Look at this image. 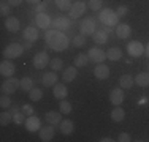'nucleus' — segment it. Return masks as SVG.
<instances>
[{"instance_id": "nucleus-33", "label": "nucleus", "mask_w": 149, "mask_h": 142, "mask_svg": "<svg viewBox=\"0 0 149 142\" xmlns=\"http://www.w3.org/2000/svg\"><path fill=\"white\" fill-rule=\"evenodd\" d=\"M72 109H73V106H72V103L70 101H65V99H60L59 101V111L62 112V114H70L72 112Z\"/></svg>"}, {"instance_id": "nucleus-6", "label": "nucleus", "mask_w": 149, "mask_h": 142, "mask_svg": "<svg viewBox=\"0 0 149 142\" xmlns=\"http://www.w3.org/2000/svg\"><path fill=\"white\" fill-rule=\"evenodd\" d=\"M33 66L37 70H43L46 68V66L51 63V59H49V55H48V52H45V51H41V52H38V54H35L33 55Z\"/></svg>"}, {"instance_id": "nucleus-28", "label": "nucleus", "mask_w": 149, "mask_h": 142, "mask_svg": "<svg viewBox=\"0 0 149 142\" xmlns=\"http://www.w3.org/2000/svg\"><path fill=\"white\" fill-rule=\"evenodd\" d=\"M135 84L140 85V87H149V71H144V73L136 74V77H135Z\"/></svg>"}, {"instance_id": "nucleus-9", "label": "nucleus", "mask_w": 149, "mask_h": 142, "mask_svg": "<svg viewBox=\"0 0 149 142\" xmlns=\"http://www.w3.org/2000/svg\"><path fill=\"white\" fill-rule=\"evenodd\" d=\"M84 13H86V3L81 2V0L74 2L72 5V8H70V11H68V14H70L72 19H78V17H81Z\"/></svg>"}, {"instance_id": "nucleus-25", "label": "nucleus", "mask_w": 149, "mask_h": 142, "mask_svg": "<svg viewBox=\"0 0 149 142\" xmlns=\"http://www.w3.org/2000/svg\"><path fill=\"white\" fill-rule=\"evenodd\" d=\"M119 85L120 88H132L135 85V77L132 74H122L119 77Z\"/></svg>"}, {"instance_id": "nucleus-22", "label": "nucleus", "mask_w": 149, "mask_h": 142, "mask_svg": "<svg viewBox=\"0 0 149 142\" xmlns=\"http://www.w3.org/2000/svg\"><path fill=\"white\" fill-rule=\"evenodd\" d=\"M57 79H59V76L56 74V71H49V73L43 74L41 82H43V85H46V87H54V85L57 84Z\"/></svg>"}, {"instance_id": "nucleus-10", "label": "nucleus", "mask_w": 149, "mask_h": 142, "mask_svg": "<svg viewBox=\"0 0 149 142\" xmlns=\"http://www.w3.org/2000/svg\"><path fill=\"white\" fill-rule=\"evenodd\" d=\"M87 55H89L91 62H94V63H103L106 60V52L102 51L100 48H91Z\"/></svg>"}, {"instance_id": "nucleus-14", "label": "nucleus", "mask_w": 149, "mask_h": 142, "mask_svg": "<svg viewBox=\"0 0 149 142\" xmlns=\"http://www.w3.org/2000/svg\"><path fill=\"white\" fill-rule=\"evenodd\" d=\"M54 133H56V130H54V126H52V125L41 126L40 131H38V136H40V139L43 142H49V141L54 139Z\"/></svg>"}, {"instance_id": "nucleus-41", "label": "nucleus", "mask_w": 149, "mask_h": 142, "mask_svg": "<svg viewBox=\"0 0 149 142\" xmlns=\"http://www.w3.org/2000/svg\"><path fill=\"white\" fill-rule=\"evenodd\" d=\"M10 3L8 2H2L0 3V14H2V16H8L10 14Z\"/></svg>"}, {"instance_id": "nucleus-52", "label": "nucleus", "mask_w": 149, "mask_h": 142, "mask_svg": "<svg viewBox=\"0 0 149 142\" xmlns=\"http://www.w3.org/2000/svg\"><path fill=\"white\" fill-rule=\"evenodd\" d=\"M148 70H149V63H148Z\"/></svg>"}, {"instance_id": "nucleus-3", "label": "nucleus", "mask_w": 149, "mask_h": 142, "mask_svg": "<svg viewBox=\"0 0 149 142\" xmlns=\"http://www.w3.org/2000/svg\"><path fill=\"white\" fill-rule=\"evenodd\" d=\"M24 51H26V48L22 44H19V43H10L5 48V51H3V57L13 60V59H17V57L22 55Z\"/></svg>"}, {"instance_id": "nucleus-5", "label": "nucleus", "mask_w": 149, "mask_h": 142, "mask_svg": "<svg viewBox=\"0 0 149 142\" xmlns=\"http://www.w3.org/2000/svg\"><path fill=\"white\" fill-rule=\"evenodd\" d=\"M79 32H81V35H86V37L94 35L97 32V22H95L94 17H86L79 26Z\"/></svg>"}, {"instance_id": "nucleus-35", "label": "nucleus", "mask_w": 149, "mask_h": 142, "mask_svg": "<svg viewBox=\"0 0 149 142\" xmlns=\"http://www.w3.org/2000/svg\"><path fill=\"white\" fill-rule=\"evenodd\" d=\"M73 48H84L86 46V35H76V37H73Z\"/></svg>"}, {"instance_id": "nucleus-27", "label": "nucleus", "mask_w": 149, "mask_h": 142, "mask_svg": "<svg viewBox=\"0 0 149 142\" xmlns=\"http://www.w3.org/2000/svg\"><path fill=\"white\" fill-rule=\"evenodd\" d=\"M124 119H125V112H124V109L120 108V106H116V108L111 111V120L116 122V123H119V122H122Z\"/></svg>"}, {"instance_id": "nucleus-29", "label": "nucleus", "mask_w": 149, "mask_h": 142, "mask_svg": "<svg viewBox=\"0 0 149 142\" xmlns=\"http://www.w3.org/2000/svg\"><path fill=\"white\" fill-rule=\"evenodd\" d=\"M92 37H94V41L97 43V44H105V43L108 41V33H106L105 30H102V28L98 32H95Z\"/></svg>"}, {"instance_id": "nucleus-2", "label": "nucleus", "mask_w": 149, "mask_h": 142, "mask_svg": "<svg viewBox=\"0 0 149 142\" xmlns=\"http://www.w3.org/2000/svg\"><path fill=\"white\" fill-rule=\"evenodd\" d=\"M100 16H98V19H100V22L102 24H105V26H109V27H113V26H118V21H119V16H118V13L116 11H111L109 8H102L100 11Z\"/></svg>"}, {"instance_id": "nucleus-21", "label": "nucleus", "mask_w": 149, "mask_h": 142, "mask_svg": "<svg viewBox=\"0 0 149 142\" xmlns=\"http://www.w3.org/2000/svg\"><path fill=\"white\" fill-rule=\"evenodd\" d=\"M78 76V68L76 66H67L62 73V81L63 82H73Z\"/></svg>"}, {"instance_id": "nucleus-45", "label": "nucleus", "mask_w": 149, "mask_h": 142, "mask_svg": "<svg viewBox=\"0 0 149 142\" xmlns=\"http://www.w3.org/2000/svg\"><path fill=\"white\" fill-rule=\"evenodd\" d=\"M46 10V3H37V6H35V13H45Z\"/></svg>"}, {"instance_id": "nucleus-18", "label": "nucleus", "mask_w": 149, "mask_h": 142, "mask_svg": "<svg viewBox=\"0 0 149 142\" xmlns=\"http://www.w3.org/2000/svg\"><path fill=\"white\" fill-rule=\"evenodd\" d=\"M52 93H54V98L56 99H65L67 97H68V88H67L65 84H56L54 88H52Z\"/></svg>"}, {"instance_id": "nucleus-30", "label": "nucleus", "mask_w": 149, "mask_h": 142, "mask_svg": "<svg viewBox=\"0 0 149 142\" xmlns=\"http://www.w3.org/2000/svg\"><path fill=\"white\" fill-rule=\"evenodd\" d=\"M89 55L87 54H78L76 57H74V66L76 68H83V66L87 65V62H89Z\"/></svg>"}, {"instance_id": "nucleus-20", "label": "nucleus", "mask_w": 149, "mask_h": 142, "mask_svg": "<svg viewBox=\"0 0 149 142\" xmlns=\"http://www.w3.org/2000/svg\"><path fill=\"white\" fill-rule=\"evenodd\" d=\"M5 27H6V30H8V32L16 33V32H19V28H21V22H19L17 17L8 16V17H6V21H5Z\"/></svg>"}, {"instance_id": "nucleus-51", "label": "nucleus", "mask_w": 149, "mask_h": 142, "mask_svg": "<svg viewBox=\"0 0 149 142\" xmlns=\"http://www.w3.org/2000/svg\"><path fill=\"white\" fill-rule=\"evenodd\" d=\"M144 54H146V55H148V57H149V44H148V46H146V51H144Z\"/></svg>"}, {"instance_id": "nucleus-17", "label": "nucleus", "mask_w": 149, "mask_h": 142, "mask_svg": "<svg viewBox=\"0 0 149 142\" xmlns=\"http://www.w3.org/2000/svg\"><path fill=\"white\" fill-rule=\"evenodd\" d=\"M46 122L49 123V125H52V126H59L60 125V122H62V112H57V111H49V112H46Z\"/></svg>"}, {"instance_id": "nucleus-37", "label": "nucleus", "mask_w": 149, "mask_h": 142, "mask_svg": "<svg viewBox=\"0 0 149 142\" xmlns=\"http://www.w3.org/2000/svg\"><path fill=\"white\" fill-rule=\"evenodd\" d=\"M26 114H24L22 111L21 112H16V114H13V122L16 123V125H22V123H26Z\"/></svg>"}, {"instance_id": "nucleus-12", "label": "nucleus", "mask_w": 149, "mask_h": 142, "mask_svg": "<svg viewBox=\"0 0 149 142\" xmlns=\"http://www.w3.org/2000/svg\"><path fill=\"white\" fill-rule=\"evenodd\" d=\"M26 130L27 131H30V133H35V131H40V128H41V120L38 119L37 115H29L26 119Z\"/></svg>"}, {"instance_id": "nucleus-24", "label": "nucleus", "mask_w": 149, "mask_h": 142, "mask_svg": "<svg viewBox=\"0 0 149 142\" xmlns=\"http://www.w3.org/2000/svg\"><path fill=\"white\" fill-rule=\"evenodd\" d=\"M59 130H60V133H62V134L68 136V134H72L73 131H74V123L70 119H65V120H62V122H60Z\"/></svg>"}, {"instance_id": "nucleus-13", "label": "nucleus", "mask_w": 149, "mask_h": 142, "mask_svg": "<svg viewBox=\"0 0 149 142\" xmlns=\"http://www.w3.org/2000/svg\"><path fill=\"white\" fill-rule=\"evenodd\" d=\"M116 35H118V38H120V40H127L132 35V27L125 22H119L116 26Z\"/></svg>"}, {"instance_id": "nucleus-1", "label": "nucleus", "mask_w": 149, "mask_h": 142, "mask_svg": "<svg viewBox=\"0 0 149 142\" xmlns=\"http://www.w3.org/2000/svg\"><path fill=\"white\" fill-rule=\"evenodd\" d=\"M45 38H46V46L51 48L52 51H56V52L65 51V49L70 46L68 37H67L63 32L56 30V28H49V30H46Z\"/></svg>"}, {"instance_id": "nucleus-36", "label": "nucleus", "mask_w": 149, "mask_h": 142, "mask_svg": "<svg viewBox=\"0 0 149 142\" xmlns=\"http://www.w3.org/2000/svg\"><path fill=\"white\" fill-rule=\"evenodd\" d=\"M10 122H13V114L11 112H2L0 114V125L6 126Z\"/></svg>"}, {"instance_id": "nucleus-50", "label": "nucleus", "mask_w": 149, "mask_h": 142, "mask_svg": "<svg viewBox=\"0 0 149 142\" xmlns=\"http://www.w3.org/2000/svg\"><path fill=\"white\" fill-rule=\"evenodd\" d=\"M113 139H109V137H103V139H100V142H111Z\"/></svg>"}, {"instance_id": "nucleus-19", "label": "nucleus", "mask_w": 149, "mask_h": 142, "mask_svg": "<svg viewBox=\"0 0 149 142\" xmlns=\"http://www.w3.org/2000/svg\"><path fill=\"white\" fill-rule=\"evenodd\" d=\"M24 40L26 41H37L38 37H40V33H38V27H33V26H29L24 28Z\"/></svg>"}, {"instance_id": "nucleus-31", "label": "nucleus", "mask_w": 149, "mask_h": 142, "mask_svg": "<svg viewBox=\"0 0 149 142\" xmlns=\"http://www.w3.org/2000/svg\"><path fill=\"white\" fill-rule=\"evenodd\" d=\"M56 2V6L60 10V11H70V8H72V0H54Z\"/></svg>"}, {"instance_id": "nucleus-32", "label": "nucleus", "mask_w": 149, "mask_h": 142, "mask_svg": "<svg viewBox=\"0 0 149 142\" xmlns=\"http://www.w3.org/2000/svg\"><path fill=\"white\" fill-rule=\"evenodd\" d=\"M29 98L30 101H41L43 99V92H41V88H32V90L29 92Z\"/></svg>"}, {"instance_id": "nucleus-7", "label": "nucleus", "mask_w": 149, "mask_h": 142, "mask_svg": "<svg viewBox=\"0 0 149 142\" xmlns=\"http://www.w3.org/2000/svg\"><path fill=\"white\" fill-rule=\"evenodd\" d=\"M35 24H37V27L41 28V30H49V28L52 27V21H51V17H49V14H46V13H37V16H35Z\"/></svg>"}, {"instance_id": "nucleus-23", "label": "nucleus", "mask_w": 149, "mask_h": 142, "mask_svg": "<svg viewBox=\"0 0 149 142\" xmlns=\"http://www.w3.org/2000/svg\"><path fill=\"white\" fill-rule=\"evenodd\" d=\"M52 27H54L56 30L65 32L67 28L70 27V19H68V17L60 16V17H57V19H54V21H52Z\"/></svg>"}, {"instance_id": "nucleus-26", "label": "nucleus", "mask_w": 149, "mask_h": 142, "mask_svg": "<svg viewBox=\"0 0 149 142\" xmlns=\"http://www.w3.org/2000/svg\"><path fill=\"white\" fill-rule=\"evenodd\" d=\"M106 59L111 60V62H118V60L122 59V51L119 48H111L106 51Z\"/></svg>"}, {"instance_id": "nucleus-15", "label": "nucleus", "mask_w": 149, "mask_h": 142, "mask_svg": "<svg viewBox=\"0 0 149 142\" xmlns=\"http://www.w3.org/2000/svg\"><path fill=\"white\" fill-rule=\"evenodd\" d=\"M94 76L97 77L98 81L108 79V76H109V66L105 65V63H97V66H95V70H94Z\"/></svg>"}, {"instance_id": "nucleus-42", "label": "nucleus", "mask_w": 149, "mask_h": 142, "mask_svg": "<svg viewBox=\"0 0 149 142\" xmlns=\"http://www.w3.org/2000/svg\"><path fill=\"white\" fill-rule=\"evenodd\" d=\"M118 141L119 142H130L132 141V136H130L129 133H120L118 136Z\"/></svg>"}, {"instance_id": "nucleus-38", "label": "nucleus", "mask_w": 149, "mask_h": 142, "mask_svg": "<svg viewBox=\"0 0 149 142\" xmlns=\"http://www.w3.org/2000/svg\"><path fill=\"white\" fill-rule=\"evenodd\" d=\"M89 8L92 11H100L103 8V0H89Z\"/></svg>"}, {"instance_id": "nucleus-44", "label": "nucleus", "mask_w": 149, "mask_h": 142, "mask_svg": "<svg viewBox=\"0 0 149 142\" xmlns=\"http://www.w3.org/2000/svg\"><path fill=\"white\" fill-rule=\"evenodd\" d=\"M116 13H118V16L119 17H122V16H125L127 13H129V8H127L125 5H120L118 10H116Z\"/></svg>"}, {"instance_id": "nucleus-46", "label": "nucleus", "mask_w": 149, "mask_h": 142, "mask_svg": "<svg viewBox=\"0 0 149 142\" xmlns=\"http://www.w3.org/2000/svg\"><path fill=\"white\" fill-rule=\"evenodd\" d=\"M6 2H8L11 6H19L21 3H22V0H6Z\"/></svg>"}, {"instance_id": "nucleus-4", "label": "nucleus", "mask_w": 149, "mask_h": 142, "mask_svg": "<svg viewBox=\"0 0 149 142\" xmlns=\"http://www.w3.org/2000/svg\"><path fill=\"white\" fill-rule=\"evenodd\" d=\"M17 88H21V79H16V77L11 76V77H6V79L3 81L0 90H2V93H5V95H13Z\"/></svg>"}, {"instance_id": "nucleus-48", "label": "nucleus", "mask_w": 149, "mask_h": 142, "mask_svg": "<svg viewBox=\"0 0 149 142\" xmlns=\"http://www.w3.org/2000/svg\"><path fill=\"white\" fill-rule=\"evenodd\" d=\"M24 48H26V49H30V48H32V41H26V44H24Z\"/></svg>"}, {"instance_id": "nucleus-47", "label": "nucleus", "mask_w": 149, "mask_h": 142, "mask_svg": "<svg viewBox=\"0 0 149 142\" xmlns=\"http://www.w3.org/2000/svg\"><path fill=\"white\" fill-rule=\"evenodd\" d=\"M10 109H11V111H10L11 114H16V112H21V111H22V109H19V108H17V106H11V108H10Z\"/></svg>"}, {"instance_id": "nucleus-16", "label": "nucleus", "mask_w": 149, "mask_h": 142, "mask_svg": "<svg viewBox=\"0 0 149 142\" xmlns=\"http://www.w3.org/2000/svg\"><path fill=\"white\" fill-rule=\"evenodd\" d=\"M109 101L114 106H120L124 103V90L122 88H113L109 92Z\"/></svg>"}, {"instance_id": "nucleus-43", "label": "nucleus", "mask_w": 149, "mask_h": 142, "mask_svg": "<svg viewBox=\"0 0 149 142\" xmlns=\"http://www.w3.org/2000/svg\"><path fill=\"white\" fill-rule=\"evenodd\" d=\"M21 109H22V112L26 114L27 117H29V115H33V108H32V104H24Z\"/></svg>"}, {"instance_id": "nucleus-34", "label": "nucleus", "mask_w": 149, "mask_h": 142, "mask_svg": "<svg viewBox=\"0 0 149 142\" xmlns=\"http://www.w3.org/2000/svg\"><path fill=\"white\" fill-rule=\"evenodd\" d=\"M21 88H22L24 92H30L32 88H33V79L32 77H22L21 79Z\"/></svg>"}, {"instance_id": "nucleus-11", "label": "nucleus", "mask_w": 149, "mask_h": 142, "mask_svg": "<svg viewBox=\"0 0 149 142\" xmlns=\"http://www.w3.org/2000/svg\"><path fill=\"white\" fill-rule=\"evenodd\" d=\"M15 71H16V66H15V63H11L10 59H5L0 63V74L2 76L11 77V76H15Z\"/></svg>"}, {"instance_id": "nucleus-39", "label": "nucleus", "mask_w": 149, "mask_h": 142, "mask_svg": "<svg viewBox=\"0 0 149 142\" xmlns=\"http://www.w3.org/2000/svg\"><path fill=\"white\" fill-rule=\"evenodd\" d=\"M49 66H51L52 71H60L63 68V62L60 59H51V63H49Z\"/></svg>"}, {"instance_id": "nucleus-8", "label": "nucleus", "mask_w": 149, "mask_h": 142, "mask_svg": "<svg viewBox=\"0 0 149 142\" xmlns=\"http://www.w3.org/2000/svg\"><path fill=\"white\" fill-rule=\"evenodd\" d=\"M146 51V48L143 46L141 41H130L127 44V52H129L130 57H141Z\"/></svg>"}, {"instance_id": "nucleus-49", "label": "nucleus", "mask_w": 149, "mask_h": 142, "mask_svg": "<svg viewBox=\"0 0 149 142\" xmlns=\"http://www.w3.org/2000/svg\"><path fill=\"white\" fill-rule=\"evenodd\" d=\"M27 2H29V3H32V5H37V3H40L41 0H27Z\"/></svg>"}, {"instance_id": "nucleus-40", "label": "nucleus", "mask_w": 149, "mask_h": 142, "mask_svg": "<svg viewBox=\"0 0 149 142\" xmlns=\"http://www.w3.org/2000/svg\"><path fill=\"white\" fill-rule=\"evenodd\" d=\"M0 106H2V109H8L11 108V99H10V95H2V98H0Z\"/></svg>"}]
</instances>
